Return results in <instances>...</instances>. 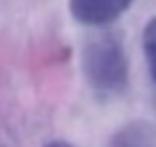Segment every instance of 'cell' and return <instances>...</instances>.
Listing matches in <instances>:
<instances>
[{
	"label": "cell",
	"mask_w": 156,
	"mask_h": 147,
	"mask_svg": "<svg viewBox=\"0 0 156 147\" xmlns=\"http://www.w3.org/2000/svg\"><path fill=\"white\" fill-rule=\"evenodd\" d=\"M84 75L90 88L102 97L118 95L127 88L129 61L118 36H93L84 48Z\"/></svg>",
	"instance_id": "6da1fadb"
},
{
	"label": "cell",
	"mask_w": 156,
	"mask_h": 147,
	"mask_svg": "<svg viewBox=\"0 0 156 147\" xmlns=\"http://www.w3.org/2000/svg\"><path fill=\"white\" fill-rule=\"evenodd\" d=\"M133 0H68L73 18L82 25L100 27L113 23L120 14H125Z\"/></svg>",
	"instance_id": "7a4b0ae2"
},
{
	"label": "cell",
	"mask_w": 156,
	"mask_h": 147,
	"mask_svg": "<svg viewBox=\"0 0 156 147\" xmlns=\"http://www.w3.org/2000/svg\"><path fill=\"white\" fill-rule=\"evenodd\" d=\"M109 147H156V127L147 120H133L118 129Z\"/></svg>",
	"instance_id": "3957f363"
},
{
	"label": "cell",
	"mask_w": 156,
	"mask_h": 147,
	"mask_svg": "<svg viewBox=\"0 0 156 147\" xmlns=\"http://www.w3.org/2000/svg\"><path fill=\"white\" fill-rule=\"evenodd\" d=\"M143 50H145V59H147L152 81L156 84V16L147 20V25L143 30Z\"/></svg>",
	"instance_id": "277c9868"
},
{
	"label": "cell",
	"mask_w": 156,
	"mask_h": 147,
	"mask_svg": "<svg viewBox=\"0 0 156 147\" xmlns=\"http://www.w3.org/2000/svg\"><path fill=\"white\" fill-rule=\"evenodd\" d=\"M45 147H73V145H68V143H63V140H52V143H48Z\"/></svg>",
	"instance_id": "5b68a950"
}]
</instances>
